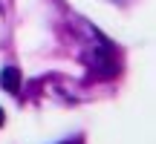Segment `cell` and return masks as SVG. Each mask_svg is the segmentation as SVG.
Instances as JSON below:
<instances>
[{
	"label": "cell",
	"mask_w": 156,
	"mask_h": 144,
	"mask_svg": "<svg viewBox=\"0 0 156 144\" xmlns=\"http://www.w3.org/2000/svg\"><path fill=\"white\" fill-rule=\"evenodd\" d=\"M84 32H87V38H84V61H87V67H93L95 72H101V75H113L116 61H113L110 43L90 26H84Z\"/></svg>",
	"instance_id": "6da1fadb"
},
{
	"label": "cell",
	"mask_w": 156,
	"mask_h": 144,
	"mask_svg": "<svg viewBox=\"0 0 156 144\" xmlns=\"http://www.w3.org/2000/svg\"><path fill=\"white\" fill-rule=\"evenodd\" d=\"M0 87H3L6 92L17 95V89H20V72H17L15 67H6L3 72H0Z\"/></svg>",
	"instance_id": "7a4b0ae2"
},
{
	"label": "cell",
	"mask_w": 156,
	"mask_h": 144,
	"mask_svg": "<svg viewBox=\"0 0 156 144\" xmlns=\"http://www.w3.org/2000/svg\"><path fill=\"white\" fill-rule=\"evenodd\" d=\"M0 32H3V26H0Z\"/></svg>",
	"instance_id": "277c9868"
},
{
	"label": "cell",
	"mask_w": 156,
	"mask_h": 144,
	"mask_svg": "<svg viewBox=\"0 0 156 144\" xmlns=\"http://www.w3.org/2000/svg\"><path fill=\"white\" fill-rule=\"evenodd\" d=\"M3 121H6V115H3V110H0V124H3Z\"/></svg>",
	"instance_id": "3957f363"
}]
</instances>
